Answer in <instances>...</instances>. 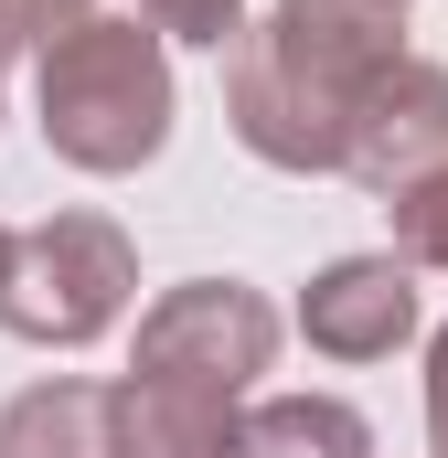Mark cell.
Segmentation results:
<instances>
[{
	"label": "cell",
	"mask_w": 448,
	"mask_h": 458,
	"mask_svg": "<svg viewBox=\"0 0 448 458\" xmlns=\"http://www.w3.org/2000/svg\"><path fill=\"white\" fill-rule=\"evenodd\" d=\"M139 299V245L117 214H43L11 234V277H0V331L32 352H86L108 342Z\"/></svg>",
	"instance_id": "obj_3"
},
{
	"label": "cell",
	"mask_w": 448,
	"mask_h": 458,
	"mask_svg": "<svg viewBox=\"0 0 448 458\" xmlns=\"http://www.w3.org/2000/svg\"><path fill=\"white\" fill-rule=\"evenodd\" d=\"M235 394L171 384V373H117L108 384V448L117 458H224Z\"/></svg>",
	"instance_id": "obj_7"
},
{
	"label": "cell",
	"mask_w": 448,
	"mask_h": 458,
	"mask_svg": "<svg viewBox=\"0 0 448 458\" xmlns=\"http://www.w3.org/2000/svg\"><path fill=\"white\" fill-rule=\"evenodd\" d=\"M395 11H406V0H395Z\"/></svg>",
	"instance_id": "obj_15"
},
{
	"label": "cell",
	"mask_w": 448,
	"mask_h": 458,
	"mask_svg": "<svg viewBox=\"0 0 448 458\" xmlns=\"http://www.w3.org/2000/svg\"><path fill=\"white\" fill-rule=\"evenodd\" d=\"M384 225H395V256H406L417 277H448V160L384 203Z\"/></svg>",
	"instance_id": "obj_10"
},
{
	"label": "cell",
	"mask_w": 448,
	"mask_h": 458,
	"mask_svg": "<svg viewBox=\"0 0 448 458\" xmlns=\"http://www.w3.org/2000/svg\"><path fill=\"white\" fill-rule=\"evenodd\" d=\"M289 331L321 352V362H395V352L417 342V267H406L395 245H384V256H332V267L299 288Z\"/></svg>",
	"instance_id": "obj_6"
},
{
	"label": "cell",
	"mask_w": 448,
	"mask_h": 458,
	"mask_svg": "<svg viewBox=\"0 0 448 458\" xmlns=\"http://www.w3.org/2000/svg\"><path fill=\"white\" fill-rule=\"evenodd\" d=\"M0 277H11V225H0Z\"/></svg>",
	"instance_id": "obj_14"
},
{
	"label": "cell",
	"mask_w": 448,
	"mask_h": 458,
	"mask_svg": "<svg viewBox=\"0 0 448 458\" xmlns=\"http://www.w3.org/2000/svg\"><path fill=\"white\" fill-rule=\"evenodd\" d=\"M0 458H117L108 448V384L97 373H43L0 405Z\"/></svg>",
	"instance_id": "obj_8"
},
{
	"label": "cell",
	"mask_w": 448,
	"mask_h": 458,
	"mask_svg": "<svg viewBox=\"0 0 448 458\" xmlns=\"http://www.w3.org/2000/svg\"><path fill=\"white\" fill-rule=\"evenodd\" d=\"M171 117H182V86H171V43L128 11H86L65 21L43 54H32V128L65 171L86 182H128L171 149Z\"/></svg>",
	"instance_id": "obj_2"
},
{
	"label": "cell",
	"mask_w": 448,
	"mask_h": 458,
	"mask_svg": "<svg viewBox=\"0 0 448 458\" xmlns=\"http://www.w3.org/2000/svg\"><path fill=\"white\" fill-rule=\"evenodd\" d=\"M65 21H86V0H0V64L11 54H43Z\"/></svg>",
	"instance_id": "obj_12"
},
{
	"label": "cell",
	"mask_w": 448,
	"mask_h": 458,
	"mask_svg": "<svg viewBox=\"0 0 448 458\" xmlns=\"http://www.w3.org/2000/svg\"><path fill=\"white\" fill-rule=\"evenodd\" d=\"M395 54H406L395 0H267V21L224 43V128L267 171L321 182L341 171V128Z\"/></svg>",
	"instance_id": "obj_1"
},
{
	"label": "cell",
	"mask_w": 448,
	"mask_h": 458,
	"mask_svg": "<svg viewBox=\"0 0 448 458\" xmlns=\"http://www.w3.org/2000/svg\"><path fill=\"white\" fill-rule=\"evenodd\" d=\"M289 320L267 310V288L246 277H182L139 310V342H128V373H171V384H203V394H256V373L278 362Z\"/></svg>",
	"instance_id": "obj_4"
},
{
	"label": "cell",
	"mask_w": 448,
	"mask_h": 458,
	"mask_svg": "<svg viewBox=\"0 0 448 458\" xmlns=\"http://www.w3.org/2000/svg\"><path fill=\"white\" fill-rule=\"evenodd\" d=\"M427 458H448V320L427 331Z\"/></svg>",
	"instance_id": "obj_13"
},
{
	"label": "cell",
	"mask_w": 448,
	"mask_h": 458,
	"mask_svg": "<svg viewBox=\"0 0 448 458\" xmlns=\"http://www.w3.org/2000/svg\"><path fill=\"white\" fill-rule=\"evenodd\" d=\"M438 160H448V64L395 54V64L363 86L352 128H341V182H363L374 203H395V192L427 182Z\"/></svg>",
	"instance_id": "obj_5"
},
{
	"label": "cell",
	"mask_w": 448,
	"mask_h": 458,
	"mask_svg": "<svg viewBox=\"0 0 448 458\" xmlns=\"http://www.w3.org/2000/svg\"><path fill=\"white\" fill-rule=\"evenodd\" d=\"M224 458H374V427L341 394H267V405H235Z\"/></svg>",
	"instance_id": "obj_9"
},
{
	"label": "cell",
	"mask_w": 448,
	"mask_h": 458,
	"mask_svg": "<svg viewBox=\"0 0 448 458\" xmlns=\"http://www.w3.org/2000/svg\"><path fill=\"white\" fill-rule=\"evenodd\" d=\"M128 21H150L160 43H203V54H224V43L246 32V0H128Z\"/></svg>",
	"instance_id": "obj_11"
}]
</instances>
